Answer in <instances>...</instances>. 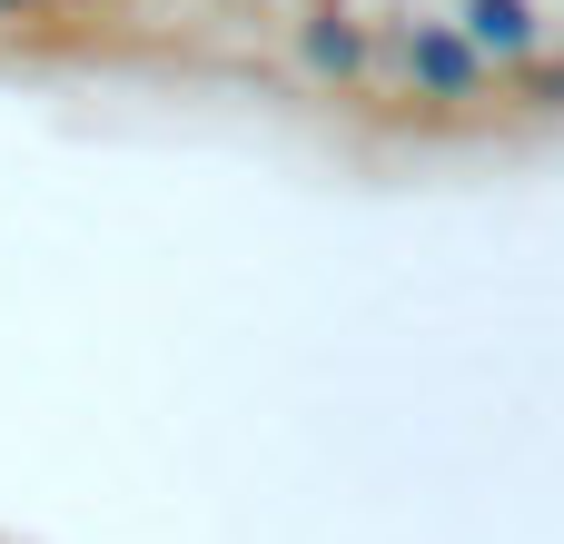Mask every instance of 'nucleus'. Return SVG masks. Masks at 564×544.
I'll use <instances>...</instances> for the list:
<instances>
[{"instance_id":"1","label":"nucleus","mask_w":564,"mask_h":544,"mask_svg":"<svg viewBox=\"0 0 564 544\" xmlns=\"http://www.w3.org/2000/svg\"><path fill=\"white\" fill-rule=\"evenodd\" d=\"M476 40H506V50H516V40H525V10H516V0H476Z\"/></svg>"}]
</instances>
